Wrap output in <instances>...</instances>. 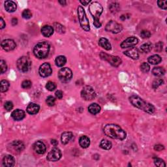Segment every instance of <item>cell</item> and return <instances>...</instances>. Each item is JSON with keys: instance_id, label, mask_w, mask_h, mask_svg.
<instances>
[{"instance_id": "25", "label": "cell", "mask_w": 167, "mask_h": 167, "mask_svg": "<svg viewBox=\"0 0 167 167\" xmlns=\"http://www.w3.org/2000/svg\"><path fill=\"white\" fill-rule=\"evenodd\" d=\"M79 144L83 148H87L90 145V140L86 136H82L79 139Z\"/></svg>"}, {"instance_id": "1", "label": "cell", "mask_w": 167, "mask_h": 167, "mask_svg": "<svg viewBox=\"0 0 167 167\" xmlns=\"http://www.w3.org/2000/svg\"><path fill=\"white\" fill-rule=\"evenodd\" d=\"M104 133L106 135L113 139L123 140L126 138V133L116 124H108L105 125Z\"/></svg>"}, {"instance_id": "40", "label": "cell", "mask_w": 167, "mask_h": 167, "mask_svg": "<svg viewBox=\"0 0 167 167\" xmlns=\"http://www.w3.org/2000/svg\"><path fill=\"white\" fill-rule=\"evenodd\" d=\"M164 83V81H163V80H162V79H157V80H156L154 82H153V84H152V87H153V88L154 89H157V88H158V87L159 86H161Z\"/></svg>"}, {"instance_id": "22", "label": "cell", "mask_w": 167, "mask_h": 167, "mask_svg": "<svg viewBox=\"0 0 167 167\" xmlns=\"http://www.w3.org/2000/svg\"><path fill=\"white\" fill-rule=\"evenodd\" d=\"M41 33L44 37H49L54 34V28L50 25H44L41 29Z\"/></svg>"}, {"instance_id": "55", "label": "cell", "mask_w": 167, "mask_h": 167, "mask_svg": "<svg viewBox=\"0 0 167 167\" xmlns=\"http://www.w3.org/2000/svg\"><path fill=\"white\" fill-rule=\"evenodd\" d=\"M120 19L122 20H125L126 19V15H121V16L120 17Z\"/></svg>"}, {"instance_id": "41", "label": "cell", "mask_w": 167, "mask_h": 167, "mask_svg": "<svg viewBox=\"0 0 167 167\" xmlns=\"http://www.w3.org/2000/svg\"><path fill=\"white\" fill-rule=\"evenodd\" d=\"M0 65H1V72L3 74L7 70V65L6 62L3 60L0 61Z\"/></svg>"}, {"instance_id": "14", "label": "cell", "mask_w": 167, "mask_h": 167, "mask_svg": "<svg viewBox=\"0 0 167 167\" xmlns=\"http://www.w3.org/2000/svg\"><path fill=\"white\" fill-rule=\"evenodd\" d=\"M1 47L4 50L9 52L13 50L16 48L15 42L12 39H6L1 42Z\"/></svg>"}, {"instance_id": "49", "label": "cell", "mask_w": 167, "mask_h": 167, "mask_svg": "<svg viewBox=\"0 0 167 167\" xmlns=\"http://www.w3.org/2000/svg\"><path fill=\"white\" fill-rule=\"evenodd\" d=\"M93 24L95 26L99 28V27H101V23L99 22V20H94V22H93Z\"/></svg>"}, {"instance_id": "2", "label": "cell", "mask_w": 167, "mask_h": 167, "mask_svg": "<svg viewBox=\"0 0 167 167\" xmlns=\"http://www.w3.org/2000/svg\"><path fill=\"white\" fill-rule=\"evenodd\" d=\"M130 103L134 107L140 110H142L148 114H153L155 112V107L154 105L146 102L142 99L136 95H132L129 97Z\"/></svg>"}, {"instance_id": "44", "label": "cell", "mask_w": 167, "mask_h": 167, "mask_svg": "<svg viewBox=\"0 0 167 167\" xmlns=\"http://www.w3.org/2000/svg\"><path fill=\"white\" fill-rule=\"evenodd\" d=\"M140 36L142 37L143 39H146L149 38L151 36V33L148 30H142L140 33Z\"/></svg>"}, {"instance_id": "10", "label": "cell", "mask_w": 167, "mask_h": 167, "mask_svg": "<svg viewBox=\"0 0 167 167\" xmlns=\"http://www.w3.org/2000/svg\"><path fill=\"white\" fill-rule=\"evenodd\" d=\"M81 97L86 101H91L95 98L96 93L92 87L86 86L82 89L81 91Z\"/></svg>"}, {"instance_id": "33", "label": "cell", "mask_w": 167, "mask_h": 167, "mask_svg": "<svg viewBox=\"0 0 167 167\" xmlns=\"http://www.w3.org/2000/svg\"><path fill=\"white\" fill-rule=\"evenodd\" d=\"M0 84H1V88H0L1 92H5V91L8 90V89L9 88V83L8 81L5 80H3L1 81Z\"/></svg>"}, {"instance_id": "48", "label": "cell", "mask_w": 167, "mask_h": 167, "mask_svg": "<svg viewBox=\"0 0 167 167\" xmlns=\"http://www.w3.org/2000/svg\"><path fill=\"white\" fill-rule=\"evenodd\" d=\"M55 95H56V97H57L58 99H62L63 98V92L61 90H58L56 92Z\"/></svg>"}, {"instance_id": "43", "label": "cell", "mask_w": 167, "mask_h": 167, "mask_svg": "<svg viewBox=\"0 0 167 167\" xmlns=\"http://www.w3.org/2000/svg\"><path fill=\"white\" fill-rule=\"evenodd\" d=\"M32 82L30 80H28L23 81L22 83V87L24 89L30 88L32 87Z\"/></svg>"}, {"instance_id": "16", "label": "cell", "mask_w": 167, "mask_h": 167, "mask_svg": "<svg viewBox=\"0 0 167 167\" xmlns=\"http://www.w3.org/2000/svg\"><path fill=\"white\" fill-rule=\"evenodd\" d=\"M35 152L38 154H43L46 152V148L44 143L41 141H37L34 145Z\"/></svg>"}, {"instance_id": "23", "label": "cell", "mask_w": 167, "mask_h": 167, "mask_svg": "<svg viewBox=\"0 0 167 167\" xmlns=\"http://www.w3.org/2000/svg\"><path fill=\"white\" fill-rule=\"evenodd\" d=\"M99 44L102 48H105L107 50H110L112 48L111 44L110 43L109 40L106 38H101L99 39Z\"/></svg>"}, {"instance_id": "47", "label": "cell", "mask_w": 167, "mask_h": 167, "mask_svg": "<svg viewBox=\"0 0 167 167\" xmlns=\"http://www.w3.org/2000/svg\"><path fill=\"white\" fill-rule=\"evenodd\" d=\"M164 149V147L161 144H157L154 146V150H156V151L160 152V151H162V150H163Z\"/></svg>"}, {"instance_id": "31", "label": "cell", "mask_w": 167, "mask_h": 167, "mask_svg": "<svg viewBox=\"0 0 167 167\" xmlns=\"http://www.w3.org/2000/svg\"><path fill=\"white\" fill-rule=\"evenodd\" d=\"M152 44L150 43H144L140 46L141 51L144 53L150 52L152 50Z\"/></svg>"}, {"instance_id": "24", "label": "cell", "mask_w": 167, "mask_h": 167, "mask_svg": "<svg viewBox=\"0 0 167 167\" xmlns=\"http://www.w3.org/2000/svg\"><path fill=\"white\" fill-rule=\"evenodd\" d=\"M73 136V135L71 132H64L62 133L61 140L63 144H67Z\"/></svg>"}, {"instance_id": "26", "label": "cell", "mask_w": 167, "mask_h": 167, "mask_svg": "<svg viewBox=\"0 0 167 167\" xmlns=\"http://www.w3.org/2000/svg\"><path fill=\"white\" fill-rule=\"evenodd\" d=\"M88 111L92 114H97L101 111V107L97 103H93L89 106Z\"/></svg>"}, {"instance_id": "11", "label": "cell", "mask_w": 167, "mask_h": 167, "mask_svg": "<svg viewBox=\"0 0 167 167\" xmlns=\"http://www.w3.org/2000/svg\"><path fill=\"white\" fill-rule=\"evenodd\" d=\"M106 31L111 32L112 34H118V33L121 32L123 30V27L121 24H119L115 21L111 20L106 25L105 27Z\"/></svg>"}, {"instance_id": "6", "label": "cell", "mask_w": 167, "mask_h": 167, "mask_svg": "<svg viewBox=\"0 0 167 167\" xmlns=\"http://www.w3.org/2000/svg\"><path fill=\"white\" fill-rule=\"evenodd\" d=\"M89 12L95 20H99L101 14L103 13V8L101 5L98 2H93L89 5Z\"/></svg>"}, {"instance_id": "36", "label": "cell", "mask_w": 167, "mask_h": 167, "mask_svg": "<svg viewBox=\"0 0 167 167\" xmlns=\"http://www.w3.org/2000/svg\"><path fill=\"white\" fill-rule=\"evenodd\" d=\"M46 88L48 89V91H52L56 88V84L54 83V82L49 81V82H47V84L46 85Z\"/></svg>"}, {"instance_id": "13", "label": "cell", "mask_w": 167, "mask_h": 167, "mask_svg": "<svg viewBox=\"0 0 167 167\" xmlns=\"http://www.w3.org/2000/svg\"><path fill=\"white\" fill-rule=\"evenodd\" d=\"M62 157V152L58 148H54L48 153L47 159L50 161H57Z\"/></svg>"}, {"instance_id": "45", "label": "cell", "mask_w": 167, "mask_h": 167, "mask_svg": "<svg viewBox=\"0 0 167 167\" xmlns=\"http://www.w3.org/2000/svg\"><path fill=\"white\" fill-rule=\"evenodd\" d=\"M4 107H5V110H7V111H10V110L13 109V103H12L11 101H7V102H6L5 103Z\"/></svg>"}, {"instance_id": "27", "label": "cell", "mask_w": 167, "mask_h": 167, "mask_svg": "<svg viewBox=\"0 0 167 167\" xmlns=\"http://www.w3.org/2000/svg\"><path fill=\"white\" fill-rule=\"evenodd\" d=\"M148 62L152 65H157L159 64V63H161L162 59L161 56L159 55H153L148 58Z\"/></svg>"}, {"instance_id": "29", "label": "cell", "mask_w": 167, "mask_h": 167, "mask_svg": "<svg viewBox=\"0 0 167 167\" xmlns=\"http://www.w3.org/2000/svg\"><path fill=\"white\" fill-rule=\"evenodd\" d=\"M67 62V59L63 56H59L56 58L55 63L58 67H63Z\"/></svg>"}, {"instance_id": "3", "label": "cell", "mask_w": 167, "mask_h": 167, "mask_svg": "<svg viewBox=\"0 0 167 167\" xmlns=\"http://www.w3.org/2000/svg\"><path fill=\"white\" fill-rule=\"evenodd\" d=\"M50 48V44L46 41L40 42L35 45L34 49V55L39 59L45 58L48 56Z\"/></svg>"}, {"instance_id": "38", "label": "cell", "mask_w": 167, "mask_h": 167, "mask_svg": "<svg viewBox=\"0 0 167 167\" xmlns=\"http://www.w3.org/2000/svg\"><path fill=\"white\" fill-rule=\"evenodd\" d=\"M22 17L25 19H30V18H32V12L30 11L29 9H25V10L23 11L22 12Z\"/></svg>"}, {"instance_id": "54", "label": "cell", "mask_w": 167, "mask_h": 167, "mask_svg": "<svg viewBox=\"0 0 167 167\" xmlns=\"http://www.w3.org/2000/svg\"><path fill=\"white\" fill-rule=\"evenodd\" d=\"M59 3L62 5H65L67 3V2L65 1H59Z\"/></svg>"}, {"instance_id": "4", "label": "cell", "mask_w": 167, "mask_h": 167, "mask_svg": "<svg viewBox=\"0 0 167 167\" xmlns=\"http://www.w3.org/2000/svg\"><path fill=\"white\" fill-rule=\"evenodd\" d=\"M78 18L81 27L84 31L89 32L90 30L89 20L86 16V12L82 6H79L78 7Z\"/></svg>"}, {"instance_id": "50", "label": "cell", "mask_w": 167, "mask_h": 167, "mask_svg": "<svg viewBox=\"0 0 167 167\" xmlns=\"http://www.w3.org/2000/svg\"><path fill=\"white\" fill-rule=\"evenodd\" d=\"M5 27V23L3 18H0V28L3 29Z\"/></svg>"}, {"instance_id": "5", "label": "cell", "mask_w": 167, "mask_h": 167, "mask_svg": "<svg viewBox=\"0 0 167 167\" xmlns=\"http://www.w3.org/2000/svg\"><path fill=\"white\" fill-rule=\"evenodd\" d=\"M16 65L20 71L25 72H27L31 68L32 62L29 58L26 56H22L18 60Z\"/></svg>"}, {"instance_id": "34", "label": "cell", "mask_w": 167, "mask_h": 167, "mask_svg": "<svg viewBox=\"0 0 167 167\" xmlns=\"http://www.w3.org/2000/svg\"><path fill=\"white\" fill-rule=\"evenodd\" d=\"M154 163L157 166L159 167H164L166 166V164L164 163L163 160H162L160 158H157V157H155L154 158Z\"/></svg>"}, {"instance_id": "42", "label": "cell", "mask_w": 167, "mask_h": 167, "mask_svg": "<svg viewBox=\"0 0 167 167\" xmlns=\"http://www.w3.org/2000/svg\"><path fill=\"white\" fill-rule=\"evenodd\" d=\"M157 4L160 8L164 10H166L167 9V0H164V1H158Z\"/></svg>"}, {"instance_id": "46", "label": "cell", "mask_w": 167, "mask_h": 167, "mask_svg": "<svg viewBox=\"0 0 167 167\" xmlns=\"http://www.w3.org/2000/svg\"><path fill=\"white\" fill-rule=\"evenodd\" d=\"M163 43L162 42H159L157 44H156V46H155V50L157 52H161L163 50Z\"/></svg>"}, {"instance_id": "51", "label": "cell", "mask_w": 167, "mask_h": 167, "mask_svg": "<svg viewBox=\"0 0 167 167\" xmlns=\"http://www.w3.org/2000/svg\"><path fill=\"white\" fill-rule=\"evenodd\" d=\"M80 2L84 5H88L90 3L91 0H80Z\"/></svg>"}, {"instance_id": "8", "label": "cell", "mask_w": 167, "mask_h": 167, "mask_svg": "<svg viewBox=\"0 0 167 167\" xmlns=\"http://www.w3.org/2000/svg\"><path fill=\"white\" fill-rule=\"evenodd\" d=\"M8 150L13 154H19L24 149V144L20 140H15L8 146Z\"/></svg>"}, {"instance_id": "39", "label": "cell", "mask_w": 167, "mask_h": 167, "mask_svg": "<svg viewBox=\"0 0 167 167\" xmlns=\"http://www.w3.org/2000/svg\"><path fill=\"white\" fill-rule=\"evenodd\" d=\"M150 67L148 63L144 62L140 65V70H142L143 72H144V73L148 72L150 70Z\"/></svg>"}, {"instance_id": "18", "label": "cell", "mask_w": 167, "mask_h": 167, "mask_svg": "<svg viewBox=\"0 0 167 167\" xmlns=\"http://www.w3.org/2000/svg\"><path fill=\"white\" fill-rule=\"evenodd\" d=\"M123 54L131 59H133V60H137L139 58V53H138L137 49L135 48H132L129 49V50L125 51Z\"/></svg>"}, {"instance_id": "28", "label": "cell", "mask_w": 167, "mask_h": 167, "mask_svg": "<svg viewBox=\"0 0 167 167\" xmlns=\"http://www.w3.org/2000/svg\"><path fill=\"white\" fill-rule=\"evenodd\" d=\"M152 73L156 76H163L164 73H165V70L163 67H154L152 70Z\"/></svg>"}, {"instance_id": "15", "label": "cell", "mask_w": 167, "mask_h": 167, "mask_svg": "<svg viewBox=\"0 0 167 167\" xmlns=\"http://www.w3.org/2000/svg\"><path fill=\"white\" fill-rule=\"evenodd\" d=\"M138 43V39L136 37H129L127 39L122 42L121 44V47L122 48H129V47H133L137 44Z\"/></svg>"}, {"instance_id": "20", "label": "cell", "mask_w": 167, "mask_h": 167, "mask_svg": "<svg viewBox=\"0 0 167 167\" xmlns=\"http://www.w3.org/2000/svg\"><path fill=\"white\" fill-rule=\"evenodd\" d=\"M40 110V107L35 103H32L27 106V112L28 114L34 115V114H36L37 113L39 112Z\"/></svg>"}, {"instance_id": "7", "label": "cell", "mask_w": 167, "mask_h": 167, "mask_svg": "<svg viewBox=\"0 0 167 167\" xmlns=\"http://www.w3.org/2000/svg\"><path fill=\"white\" fill-rule=\"evenodd\" d=\"M100 57L103 60L107 61V62L110 63L112 66L114 67H118L119 65L121 64L122 60L121 59L118 57V56H114L111 55H109L107 54L102 52L100 54Z\"/></svg>"}, {"instance_id": "52", "label": "cell", "mask_w": 167, "mask_h": 167, "mask_svg": "<svg viewBox=\"0 0 167 167\" xmlns=\"http://www.w3.org/2000/svg\"><path fill=\"white\" fill-rule=\"evenodd\" d=\"M11 23H12V24H13V25H15L17 24V23H18V20H17V18H14L12 19V21H11Z\"/></svg>"}, {"instance_id": "19", "label": "cell", "mask_w": 167, "mask_h": 167, "mask_svg": "<svg viewBox=\"0 0 167 167\" xmlns=\"http://www.w3.org/2000/svg\"><path fill=\"white\" fill-rule=\"evenodd\" d=\"M15 160L14 157L11 155H7L3 157V164L4 166L11 167L15 165Z\"/></svg>"}, {"instance_id": "32", "label": "cell", "mask_w": 167, "mask_h": 167, "mask_svg": "<svg viewBox=\"0 0 167 167\" xmlns=\"http://www.w3.org/2000/svg\"><path fill=\"white\" fill-rule=\"evenodd\" d=\"M54 27L56 32L59 34H64L65 32V28L62 24L59 23H54Z\"/></svg>"}, {"instance_id": "17", "label": "cell", "mask_w": 167, "mask_h": 167, "mask_svg": "<svg viewBox=\"0 0 167 167\" xmlns=\"http://www.w3.org/2000/svg\"><path fill=\"white\" fill-rule=\"evenodd\" d=\"M11 117L16 121H20L25 117V112L22 110L16 109L12 112Z\"/></svg>"}, {"instance_id": "30", "label": "cell", "mask_w": 167, "mask_h": 167, "mask_svg": "<svg viewBox=\"0 0 167 167\" xmlns=\"http://www.w3.org/2000/svg\"><path fill=\"white\" fill-rule=\"evenodd\" d=\"M112 146V142H110L109 140L103 139L101 140V142L100 143V147L103 150H109L110 149H111Z\"/></svg>"}, {"instance_id": "9", "label": "cell", "mask_w": 167, "mask_h": 167, "mask_svg": "<svg viewBox=\"0 0 167 167\" xmlns=\"http://www.w3.org/2000/svg\"><path fill=\"white\" fill-rule=\"evenodd\" d=\"M58 77L60 80L63 83H67L72 77V72L69 68L65 67L60 70L58 72Z\"/></svg>"}, {"instance_id": "12", "label": "cell", "mask_w": 167, "mask_h": 167, "mask_svg": "<svg viewBox=\"0 0 167 167\" xmlns=\"http://www.w3.org/2000/svg\"><path fill=\"white\" fill-rule=\"evenodd\" d=\"M52 72V70L50 65L48 63H44L39 67V73L41 77H44V78L48 77L50 76Z\"/></svg>"}, {"instance_id": "37", "label": "cell", "mask_w": 167, "mask_h": 167, "mask_svg": "<svg viewBox=\"0 0 167 167\" xmlns=\"http://www.w3.org/2000/svg\"><path fill=\"white\" fill-rule=\"evenodd\" d=\"M46 103L48 106H50V107H52V106L55 105V103H56L55 98L52 97V96H48V97L46 98Z\"/></svg>"}, {"instance_id": "21", "label": "cell", "mask_w": 167, "mask_h": 167, "mask_svg": "<svg viewBox=\"0 0 167 167\" xmlns=\"http://www.w3.org/2000/svg\"><path fill=\"white\" fill-rule=\"evenodd\" d=\"M17 6L13 1H6L5 2V9L9 13H13L16 10Z\"/></svg>"}, {"instance_id": "53", "label": "cell", "mask_w": 167, "mask_h": 167, "mask_svg": "<svg viewBox=\"0 0 167 167\" xmlns=\"http://www.w3.org/2000/svg\"><path fill=\"white\" fill-rule=\"evenodd\" d=\"M51 143H52V144L53 146H56L58 144V142L55 139L52 140H51Z\"/></svg>"}, {"instance_id": "35", "label": "cell", "mask_w": 167, "mask_h": 167, "mask_svg": "<svg viewBox=\"0 0 167 167\" xmlns=\"http://www.w3.org/2000/svg\"><path fill=\"white\" fill-rule=\"evenodd\" d=\"M109 9L112 13H116V12L118 11L119 9V4L117 3H112L110 5Z\"/></svg>"}]
</instances>
